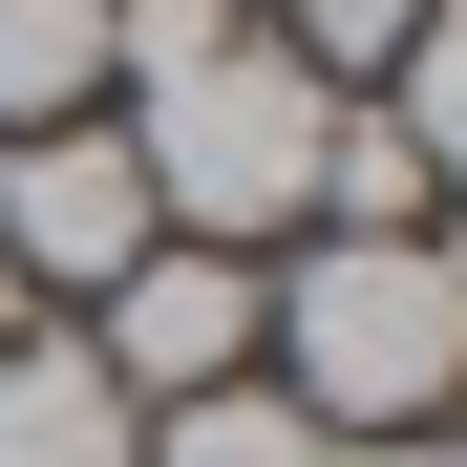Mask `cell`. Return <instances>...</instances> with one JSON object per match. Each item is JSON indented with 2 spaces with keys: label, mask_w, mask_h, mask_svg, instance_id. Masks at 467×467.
Instances as JSON below:
<instances>
[{
  "label": "cell",
  "mask_w": 467,
  "mask_h": 467,
  "mask_svg": "<svg viewBox=\"0 0 467 467\" xmlns=\"http://www.w3.org/2000/svg\"><path fill=\"white\" fill-rule=\"evenodd\" d=\"M86 361L128 404H192V382H255V255H192V234H149V255L86 297Z\"/></svg>",
  "instance_id": "277c9868"
},
{
  "label": "cell",
  "mask_w": 467,
  "mask_h": 467,
  "mask_svg": "<svg viewBox=\"0 0 467 467\" xmlns=\"http://www.w3.org/2000/svg\"><path fill=\"white\" fill-rule=\"evenodd\" d=\"M107 107V0H0V149Z\"/></svg>",
  "instance_id": "8992f818"
},
{
  "label": "cell",
  "mask_w": 467,
  "mask_h": 467,
  "mask_svg": "<svg viewBox=\"0 0 467 467\" xmlns=\"http://www.w3.org/2000/svg\"><path fill=\"white\" fill-rule=\"evenodd\" d=\"M425 22H446V0H276V64H297V86H382Z\"/></svg>",
  "instance_id": "9c48e42d"
},
{
  "label": "cell",
  "mask_w": 467,
  "mask_h": 467,
  "mask_svg": "<svg viewBox=\"0 0 467 467\" xmlns=\"http://www.w3.org/2000/svg\"><path fill=\"white\" fill-rule=\"evenodd\" d=\"M128 467H319V425L276 404V382H192V404H149Z\"/></svg>",
  "instance_id": "52a82bcc"
},
{
  "label": "cell",
  "mask_w": 467,
  "mask_h": 467,
  "mask_svg": "<svg viewBox=\"0 0 467 467\" xmlns=\"http://www.w3.org/2000/svg\"><path fill=\"white\" fill-rule=\"evenodd\" d=\"M128 382L86 361V319H22V340H0V467H128Z\"/></svg>",
  "instance_id": "5b68a950"
},
{
  "label": "cell",
  "mask_w": 467,
  "mask_h": 467,
  "mask_svg": "<svg viewBox=\"0 0 467 467\" xmlns=\"http://www.w3.org/2000/svg\"><path fill=\"white\" fill-rule=\"evenodd\" d=\"M255 382L319 446L446 425V382H467V255L446 234H297V255H255Z\"/></svg>",
  "instance_id": "6da1fadb"
},
{
  "label": "cell",
  "mask_w": 467,
  "mask_h": 467,
  "mask_svg": "<svg viewBox=\"0 0 467 467\" xmlns=\"http://www.w3.org/2000/svg\"><path fill=\"white\" fill-rule=\"evenodd\" d=\"M319 107H340V86H297L276 22H234L213 64H171V86L128 107L149 234H192V255H276V234L319 213Z\"/></svg>",
  "instance_id": "7a4b0ae2"
},
{
  "label": "cell",
  "mask_w": 467,
  "mask_h": 467,
  "mask_svg": "<svg viewBox=\"0 0 467 467\" xmlns=\"http://www.w3.org/2000/svg\"><path fill=\"white\" fill-rule=\"evenodd\" d=\"M425 149L404 128H382V107H319V213H297V234H425Z\"/></svg>",
  "instance_id": "ba28073f"
},
{
  "label": "cell",
  "mask_w": 467,
  "mask_h": 467,
  "mask_svg": "<svg viewBox=\"0 0 467 467\" xmlns=\"http://www.w3.org/2000/svg\"><path fill=\"white\" fill-rule=\"evenodd\" d=\"M128 255H149V171H128V128H107V107L0 149V276H22V297H107Z\"/></svg>",
  "instance_id": "3957f363"
},
{
  "label": "cell",
  "mask_w": 467,
  "mask_h": 467,
  "mask_svg": "<svg viewBox=\"0 0 467 467\" xmlns=\"http://www.w3.org/2000/svg\"><path fill=\"white\" fill-rule=\"evenodd\" d=\"M22 319H43V297H22V276H0V340H22Z\"/></svg>",
  "instance_id": "30bf717a"
}]
</instances>
